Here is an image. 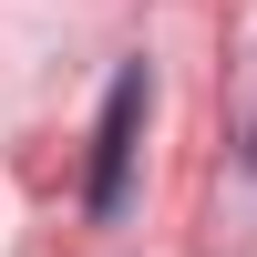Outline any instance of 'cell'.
Instances as JSON below:
<instances>
[{
	"mask_svg": "<svg viewBox=\"0 0 257 257\" xmlns=\"http://www.w3.org/2000/svg\"><path fill=\"white\" fill-rule=\"evenodd\" d=\"M144 103H155V82H144V62H123V72H113V93H103V123H93V216H113V206H123Z\"/></svg>",
	"mask_w": 257,
	"mask_h": 257,
	"instance_id": "cell-1",
	"label": "cell"
},
{
	"mask_svg": "<svg viewBox=\"0 0 257 257\" xmlns=\"http://www.w3.org/2000/svg\"><path fill=\"white\" fill-rule=\"evenodd\" d=\"M247 155H257V134H247Z\"/></svg>",
	"mask_w": 257,
	"mask_h": 257,
	"instance_id": "cell-2",
	"label": "cell"
}]
</instances>
